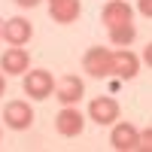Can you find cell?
Wrapping results in <instances>:
<instances>
[{
    "label": "cell",
    "mask_w": 152,
    "mask_h": 152,
    "mask_svg": "<svg viewBox=\"0 0 152 152\" xmlns=\"http://www.w3.org/2000/svg\"><path fill=\"white\" fill-rule=\"evenodd\" d=\"M116 55V76H122V79H134L137 73H140V58H137L131 49H119Z\"/></svg>",
    "instance_id": "7c38bea8"
},
{
    "label": "cell",
    "mask_w": 152,
    "mask_h": 152,
    "mask_svg": "<svg viewBox=\"0 0 152 152\" xmlns=\"http://www.w3.org/2000/svg\"><path fill=\"white\" fill-rule=\"evenodd\" d=\"M31 34H34V28H31L28 18H9V21H3V40L9 46H24L31 40Z\"/></svg>",
    "instance_id": "9c48e42d"
},
{
    "label": "cell",
    "mask_w": 152,
    "mask_h": 152,
    "mask_svg": "<svg viewBox=\"0 0 152 152\" xmlns=\"http://www.w3.org/2000/svg\"><path fill=\"white\" fill-rule=\"evenodd\" d=\"M49 12L58 24H70L79 18L82 6H79V0H49Z\"/></svg>",
    "instance_id": "8fae6325"
},
{
    "label": "cell",
    "mask_w": 152,
    "mask_h": 152,
    "mask_svg": "<svg viewBox=\"0 0 152 152\" xmlns=\"http://www.w3.org/2000/svg\"><path fill=\"white\" fill-rule=\"evenodd\" d=\"M15 3H18V6H24V9H31V6L40 3V0H15Z\"/></svg>",
    "instance_id": "e0dca14e"
},
{
    "label": "cell",
    "mask_w": 152,
    "mask_h": 152,
    "mask_svg": "<svg viewBox=\"0 0 152 152\" xmlns=\"http://www.w3.org/2000/svg\"><path fill=\"white\" fill-rule=\"evenodd\" d=\"M3 88H6V79H3V73H0V94H3Z\"/></svg>",
    "instance_id": "ac0fdd59"
},
{
    "label": "cell",
    "mask_w": 152,
    "mask_h": 152,
    "mask_svg": "<svg viewBox=\"0 0 152 152\" xmlns=\"http://www.w3.org/2000/svg\"><path fill=\"white\" fill-rule=\"evenodd\" d=\"M143 61H146V64H149V67H152V43H149V46H146V52H143Z\"/></svg>",
    "instance_id": "2e32d148"
},
{
    "label": "cell",
    "mask_w": 152,
    "mask_h": 152,
    "mask_svg": "<svg viewBox=\"0 0 152 152\" xmlns=\"http://www.w3.org/2000/svg\"><path fill=\"white\" fill-rule=\"evenodd\" d=\"M134 37H137L134 21L119 24V28H110V43H113V46H131V40H134Z\"/></svg>",
    "instance_id": "4fadbf2b"
},
{
    "label": "cell",
    "mask_w": 152,
    "mask_h": 152,
    "mask_svg": "<svg viewBox=\"0 0 152 152\" xmlns=\"http://www.w3.org/2000/svg\"><path fill=\"white\" fill-rule=\"evenodd\" d=\"M137 149H143V152H152V128H146L143 134H140V146Z\"/></svg>",
    "instance_id": "5bb4252c"
},
{
    "label": "cell",
    "mask_w": 152,
    "mask_h": 152,
    "mask_svg": "<svg viewBox=\"0 0 152 152\" xmlns=\"http://www.w3.org/2000/svg\"><path fill=\"white\" fill-rule=\"evenodd\" d=\"M3 119H6V128L24 131V128H31V122H34V110H31L28 100H9L6 110H3Z\"/></svg>",
    "instance_id": "3957f363"
},
{
    "label": "cell",
    "mask_w": 152,
    "mask_h": 152,
    "mask_svg": "<svg viewBox=\"0 0 152 152\" xmlns=\"http://www.w3.org/2000/svg\"><path fill=\"white\" fill-rule=\"evenodd\" d=\"M88 119H94L97 125H113L119 119V104L113 97H94L88 104Z\"/></svg>",
    "instance_id": "5b68a950"
},
{
    "label": "cell",
    "mask_w": 152,
    "mask_h": 152,
    "mask_svg": "<svg viewBox=\"0 0 152 152\" xmlns=\"http://www.w3.org/2000/svg\"><path fill=\"white\" fill-rule=\"evenodd\" d=\"M110 143L116 146L119 152H134L137 146H140V131H137L134 125L122 122V125H116V128H113V134H110Z\"/></svg>",
    "instance_id": "52a82bcc"
},
{
    "label": "cell",
    "mask_w": 152,
    "mask_h": 152,
    "mask_svg": "<svg viewBox=\"0 0 152 152\" xmlns=\"http://www.w3.org/2000/svg\"><path fill=\"white\" fill-rule=\"evenodd\" d=\"M0 40H3V18H0Z\"/></svg>",
    "instance_id": "d6986e66"
},
{
    "label": "cell",
    "mask_w": 152,
    "mask_h": 152,
    "mask_svg": "<svg viewBox=\"0 0 152 152\" xmlns=\"http://www.w3.org/2000/svg\"><path fill=\"white\" fill-rule=\"evenodd\" d=\"M55 91V79L49 70H31L24 76V94H31L34 100H46Z\"/></svg>",
    "instance_id": "7a4b0ae2"
},
{
    "label": "cell",
    "mask_w": 152,
    "mask_h": 152,
    "mask_svg": "<svg viewBox=\"0 0 152 152\" xmlns=\"http://www.w3.org/2000/svg\"><path fill=\"white\" fill-rule=\"evenodd\" d=\"M82 94H85V85H82V79L79 76H64V79L58 82V88H55V97L61 100L64 107H73V104H79L82 100Z\"/></svg>",
    "instance_id": "8992f818"
},
{
    "label": "cell",
    "mask_w": 152,
    "mask_h": 152,
    "mask_svg": "<svg viewBox=\"0 0 152 152\" xmlns=\"http://www.w3.org/2000/svg\"><path fill=\"white\" fill-rule=\"evenodd\" d=\"M0 67H3L9 76H21V73H28V67H31V55L24 52V46H12V49L3 52Z\"/></svg>",
    "instance_id": "ba28073f"
},
{
    "label": "cell",
    "mask_w": 152,
    "mask_h": 152,
    "mask_svg": "<svg viewBox=\"0 0 152 152\" xmlns=\"http://www.w3.org/2000/svg\"><path fill=\"white\" fill-rule=\"evenodd\" d=\"M131 6L125 3V0H110V3L104 6V12H100V21L107 24V28H119V24H128L131 21Z\"/></svg>",
    "instance_id": "30bf717a"
},
{
    "label": "cell",
    "mask_w": 152,
    "mask_h": 152,
    "mask_svg": "<svg viewBox=\"0 0 152 152\" xmlns=\"http://www.w3.org/2000/svg\"><path fill=\"white\" fill-rule=\"evenodd\" d=\"M140 12L146 18H152V0H140Z\"/></svg>",
    "instance_id": "9a60e30c"
},
{
    "label": "cell",
    "mask_w": 152,
    "mask_h": 152,
    "mask_svg": "<svg viewBox=\"0 0 152 152\" xmlns=\"http://www.w3.org/2000/svg\"><path fill=\"white\" fill-rule=\"evenodd\" d=\"M82 67L94 76V79H107V76L116 73V55L104 46H91L82 58Z\"/></svg>",
    "instance_id": "6da1fadb"
},
{
    "label": "cell",
    "mask_w": 152,
    "mask_h": 152,
    "mask_svg": "<svg viewBox=\"0 0 152 152\" xmlns=\"http://www.w3.org/2000/svg\"><path fill=\"white\" fill-rule=\"evenodd\" d=\"M55 128H58L61 137H79L82 128H85V116L79 110H73V107H64L55 116Z\"/></svg>",
    "instance_id": "277c9868"
}]
</instances>
